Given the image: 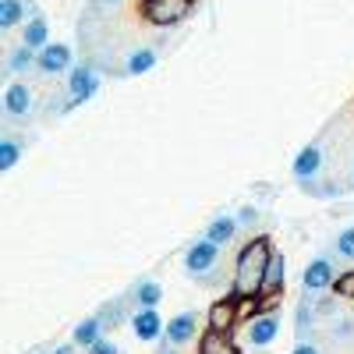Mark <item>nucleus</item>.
Segmentation results:
<instances>
[{
  "label": "nucleus",
  "instance_id": "1",
  "mask_svg": "<svg viewBox=\"0 0 354 354\" xmlns=\"http://www.w3.org/2000/svg\"><path fill=\"white\" fill-rule=\"evenodd\" d=\"M270 259H273L270 238H255V241H248L241 248L238 266H234V298H238V301H252V298H259V294H262Z\"/></svg>",
  "mask_w": 354,
  "mask_h": 354
},
{
  "label": "nucleus",
  "instance_id": "2",
  "mask_svg": "<svg viewBox=\"0 0 354 354\" xmlns=\"http://www.w3.org/2000/svg\"><path fill=\"white\" fill-rule=\"evenodd\" d=\"M100 93V68L93 64V61H82V64H75L71 71H68V96H71V103L78 106V103H88Z\"/></svg>",
  "mask_w": 354,
  "mask_h": 354
},
{
  "label": "nucleus",
  "instance_id": "3",
  "mask_svg": "<svg viewBox=\"0 0 354 354\" xmlns=\"http://www.w3.org/2000/svg\"><path fill=\"white\" fill-rule=\"evenodd\" d=\"M216 259H220V245L202 238V241L188 245V252H185V273L192 280H209V270H216Z\"/></svg>",
  "mask_w": 354,
  "mask_h": 354
},
{
  "label": "nucleus",
  "instance_id": "4",
  "mask_svg": "<svg viewBox=\"0 0 354 354\" xmlns=\"http://www.w3.org/2000/svg\"><path fill=\"white\" fill-rule=\"evenodd\" d=\"M337 266H333V255L330 252H322V255H315L308 266H305V277H301V283H305V294H322V290H330L333 283H337Z\"/></svg>",
  "mask_w": 354,
  "mask_h": 354
},
{
  "label": "nucleus",
  "instance_id": "5",
  "mask_svg": "<svg viewBox=\"0 0 354 354\" xmlns=\"http://www.w3.org/2000/svg\"><path fill=\"white\" fill-rule=\"evenodd\" d=\"M192 11V0H145V21H153L160 28H170L177 21H185V15Z\"/></svg>",
  "mask_w": 354,
  "mask_h": 354
},
{
  "label": "nucleus",
  "instance_id": "6",
  "mask_svg": "<svg viewBox=\"0 0 354 354\" xmlns=\"http://www.w3.org/2000/svg\"><path fill=\"white\" fill-rule=\"evenodd\" d=\"M36 113V96L25 82H11L4 88V117L8 121H28Z\"/></svg>",
  "mask_w": 354,
  "mask_h": 354
},
{
  "label": "nucleus",
  "instance_id": "7",
  "mask_svg": "<svg viewBox=\"0 0 354 354\" xmlns=\"http://www.w3.org/2000/svg\"><path fill=\"white\" fill-rule=\"evenodd\" d=\"M131 333L142 344H153V340H163L167 337V322L160 319L156 308H138V312H131Z\"/></svg>",
  "mask_w": 354,
  "mask_h": 354
},
{
  "label": "nucleus",
  "instance_id": "8",
  "mask_svg": "<svg viewBox=\"0 0 354 354\" xmlns=\"http://www.w3.org/2000/svg\"><path fill=\"white\" fill-rule=\"evenodd\" d=\"M277 333H280V319H277L273 312L255 315L248 326H245V337H248L252 347H270V344L277 340Z\"/></svg>",
  "mask_w": 354,
  "mask_h": 354
},
{
  "label": "nucleus",
  "instance_id": "9",
  "mask_svg": "<svg viewBox=\"0 0 354 354\" xmlns=\"http://www.w3.org/2000/svg\"><path fill=\"white\" fill-rule=\"evenodd\" d=\"M319 170H322V153H319V145H305V149L294 156V163H290L294 181H301V185L319 181Z\"/></svg>",
  "mask_w": 354,
  "mask_h": 354
},
{
  "label": "nucleus",
  "instance_id": "10",
  "mask_svg": "<svg viewBox=\"0 0 354 354\" xmlns=\"http://www.w3.org/2000/svg\"><path fill=\"white\" fill-rule=\"evenodd\" d=\"M36 68H39L43 75H61V71H71V50H68L64 43H50V46H43V50H39V57H36Z\"/></svg>",
  "mask_w": 354,
  "mask_h": 354
},
{
  "label": "nucleus",
  "instance_id": "11",
  "mask_svg": "<svg viewBox=\"0 0 354 354\" xmlns=\"http://www.w3.org/2000/svg\"><path fill=\"white\" fill-rule=\"evenodd\" d=\"M195 330H198V312H181V315H174V319L167 322V337H163V344L181 347V344H188V340L195 337Z\"/></svg>",
  "mask_w": 354,
  "mask_h": 354
},
{
  "label": "nucleus",
  "instance_id": "12",
  "mask_svg": "<svg viewBox=\"0 0 354 354\" xmlns=\"http://www.w3.org/2000/svg\"><path fill=\"white\" fill-rule=\"evenodd\" d=\"M283 283H287V259H283V252H273L270 270H266V283H262V294H259V298L277 301V294L283 290Z\"/></svg>",
  "mask_w": 354,
  "mask_h": 354
},
{
  "label": "nucleus",
  "instance_id": "13",
  "mask_svg": "<svg viewBox=\"0 0 354 354\" xmlns=\"http://www.w3.org/2000/svg\"><path fill=\"white\" fill-rule=\"evenodd\" d=\"M238 230H241L238 216H227V213H220V216H213V220H209V227H205V241H213V245L227 248L234 238H238Z\"/></svg>",
  "mask_w": 354,
  "mask_h": 354
},
{
  "label": "nucleus",
  "instance_id": "14",
  "mask_svg": "<svg viewBox=\"0 0 354 354\" xmlns=\"http://www.w3.org/2000/svg\"><path fill=\"white\" fill-rule=\"evenodd\" d=\"M234 322H238V298H220L209 305V330L230 333Z\"/></svg>",
  "mask_w": 354,
  "mask_h": 354
},
{
  "label": "nucleus",
  "instance_id": "15",
  "mask_svg": "<svg viewBox=\"0 0 354 354\" xmlns=\"http://www.w3.org/2000/svg\"><path fill=\"white\" fill-rule=\"evenodd\" d=\"M128 298H131L138 308H156L160 298H163V287H160V280H153V277H142V280L131 287Z\"/></svg>",
  "mask_w": 354,
  "mask_h": 354
},
{
  "label": "nucleus",
  "instance_id": "16",
  "mask_svg": "<svg viewBox=\"0 0 354 354\" xmlns=\"http://www.w3.org/2000/svg\"><path fill=\"white\" fill-rule=\"evenodd\" d=\"M103 340V322H100V315H88V319H82L78 326H75V333H71V344L75 347H93V344H100Z\"/></svg>",
  "mask_w": 354,
  "mask_h": 354
},
{
  "label": "nucleus",
  "instance_id": "17",
  "mask_svg": "<svg viewBox=\"0 0 354 354\" xmlns=\"http://www.w3.org/2000/svg\"><path fill=\"white\" fill-rule=\"evenodd\" d=\"M198 354H241V347L234 344L230 333H220V330H209L202 340H198Z\"/></svg>",
  "mask_w": 354,
  "mask_h": 354
},
{
  "label": "nucleus",
  "instance_id": "18",
  "mask_svg": "<svg viewBox=\"0 0 354 354\" xmlns=\"http://www.w3.org/2000/svg\"><path fill=\"white\" fill-rule=\"evenodd\" d=\"M128 301H131V298H113V301H106V305L96 312L100 322H103V330H113V326H121V322H131Z\"/></svg>",
  "mask_w": 354,
  "mask_h": 354
},
{
  "label": "nucleus",
  "instance_id": "19",
  "mask_svg": "<svg viewBox=\"0 0 354 354\" xmlns=\"http://www.w3.org/2000/svg\"><path fill=\"white\" fill-rule=\"evenodd\" d=\"M312 322H315V298H312V294H305V298L298 301V312H294V326H298V344H308Z\"/></svg>",
  "mask_w": 354,
  "mask_h": 354
},
{
  "label": "nucleus",
  "instance_id": "20",
  "mask_svg": "<svg viewBox=\"0 0 354 354\" xmlns=\"http://www.w3.org/2000/svg\"><path fill=\"white\" fill-rule=\"evenodd\" d=\"M21 43H25V46H32L36 53H39L43 46H50V25H46V18H43L39 11L32 15V21L25 25V39H21Z\"/></svg>",
  "mask_w": 354,
  "mask_h": 354
},
{
  "label": "nucleus",
  "instance_id": "21",
  "mask_svg": "<svg viewBox=\"0 0 354 354\" xmlns=\"http://www.w3.org/2000/svg\"><path fill=\"white\" fill-rule=\"evenodd\" d=\"M153 64H156V50L138 46L124 57V75H145V71H153Z\"/></svg>",
  "mask_w": 354,
  "mask_h": 354
},
{
  "label": "nucleus",
  "instance_id": "22",
  "mask_svg": "<svg viewBox=\"0 0 354 354\" xmlns=\"http://www.w3.org/2000/svg\"><path fill=\"white\" fill-rule=\"evenodd\" d=\"M36 50L32 46H25V43H18L11 53H8V71L11 75H21V71H28V68H36Z\"/></svg>",
  "mask_w": 354,
  "mask_h": 354
},
{
  "label": "nucleus",
  "instance_id": "23",
  "mask_svg": "<svg viewBox=\"0 0 354 354\" xmlns=\"http://www.w3.org/2000/svg\"><path fill=\"white\" fill-rule=\"evenodd\" d=\"M21 149H25V142H21V138H15L11 131H8L4 138H0V170L8 174V170L21 160Z\"/></svg>",
  "mask_w": 354,
  "mask_h": 354
},
{
  "label": "nucleus",
  "instance_id": "24",
  "mask_svg": "<svg viewBox=\"0 0 354 354\" xmlns=\"http://www.w3.org/2000/svg\"><path fill=\"white\" fill-rule=\"evenodd\" d=\"M25 8H28V0H0V28H15L21 18H25Z\"/></svg>",
  "mask_w": 354,
  "mask_h": 354
},
{
  "label": "nucleus",
  "instance_id": "25",
  "mask_svg": "<svg viewBox=\"0 0 354 354\" xmlns=\"http://www.w3.org/2000/svg\"><path fill=\"white\" fill-rule=\"evenodd\" d=\"M333 255H337V259L354 262V227H347V230H340V234H337V241H333Z\"/></svg>",
  "mask_w": 354,
  "mask_h": 354
},
{
  "label": "nucleus",
  "instance_id": "26",
  "mask_svg": "<svg viewBox=\"0 0 354 354\" xmlns=\"http://www.w3.org/2000/svg\"><path fill=\"white\" fill-rule=\"evenodd\" d=\"M238 223H241V230H255V227L266 223V213L259 209V205H245V209L238 213Z\"/></svg>",
  "mask_w": 354,
  "mask_h": 354
},
{
  "label": "nucleus",
  "instance_id": "27",
  "mask_svg": "<svg viewBox=\"0 0 354 354\" xmlns=\"http://www.w3.org/2000/svg\"><path fill=\"white\" fill-rule=\"evenodd\" d=\"M333 290H337V298H344V301H354V270H344V273L337 277Z\"/></svg>",
  "mask_w": 354,
  "mask_h": 354
},
{
  "label": "nucleus",
  "instance_id": "28",
  "mask_svg": "<svg viewBox=\"0 0 354 354\" xmlns=\"http://www.w3.org/2000/svg\"><path fill=\"white\" fill-rule=\"evenodd\" d=\"M301 192H305V195H315V198H333V195H340V188H337V185H326V181L301 185Z\"/></svg>",
  "mask_w": 354,
  "mask_h": 354
},
{
  "label": "nucleus",
  "instance_id": "29",
  "mask_svg": "<svg viewBox=\"0 0 354 354\" xmlns=\"http://www.w3.org/2000/svg\"><path fill=\"white\" fill-rule=\"evenodd\" d=\"M121 0H88L85 4V21H93V18H103L106 8H117Z\"/></svg>",
  "mask_w": 354,
  "mask_h": 354
},
{
  "label": "nucleus",
  "instance_id": "30",
  "mask_svg": "<svg viewBox=\"0 0 354 354\" xmlns=\"http://www.w3.org/2000/svg\"><path fill=\"white\" fill-rule=\"evenodd\" d=\"M333 337L337 340H351L354 337V319H337L333 322Z\"/></svg>",
  "mask_w": 354,
  "mask_h": 354
},
{
  "label": "nucleus",
  "instance_id": "31",
  "mask_svg": "<svg viewBox=\"0 0 354 354\" xmlns=\"http://www.w3.org/2000/svg\"><path fill=\"white\" fill-rule=\"evenodd\" d=\"M85 354H121V347H117L113 340H100V344H93Z\"/></svg>",
  "mask_w": 354,
  "mask_h": 354
},
{
  "label": "nucleus",
  "instance_id": "32",
  "mask_svg": "<svg viewBox=\"0 0 354 354\" xmlns=\"http://www.w3.org/2000/svg\"><path fill=\"white\" fill-rule=\"evenodd\" d=\"M294 354H322L315 344H298V347H294Z\"/></svg>",
  "mask_w": 354,
  "mask_h": 354
},
{
  "label": "nucleus",
  "instance_id": "33",
  "mask_svg": "<svg viewBox=\"0 0 354 354\" xmlns=\"http://www.w3.org/2000/svg\"><path fill=\"white\" fill-rule=\"evenodd\" d=\"M156 354H177V351H174V347H170V344H163V347H160V351H156Z\"/></svg>",
  "mask_w": 354,
  "mask_h": 354
}]
</instances>
